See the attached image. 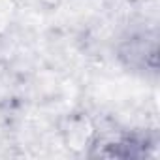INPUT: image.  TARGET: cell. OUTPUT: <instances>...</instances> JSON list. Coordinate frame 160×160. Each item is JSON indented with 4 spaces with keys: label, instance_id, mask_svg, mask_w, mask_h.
Masks as SVG:
<instances>
[]
</instances>
